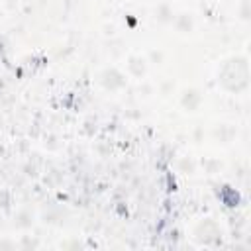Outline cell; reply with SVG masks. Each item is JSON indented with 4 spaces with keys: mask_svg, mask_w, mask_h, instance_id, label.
I'll return each instance as SVG.
<instances>
[{
    "mask_svg": "<svg viewBox=\"0 0 251 251\" xmlns=\"http://www.w3.org/2000/svg\"><path fill=\"white\" fill-rule=\"evenodd\" d=\"M218 84L229 94H239L249 86V59L247 55H233L218 69Z\"/></svg>",
    "mask_w": 251,
    "mask_h": 251,
    "instance_id": "cell-1",
    "label": "cell"
},
{
    "mask_svg": "<svg viewBox=\"0 0 251 251\" xmlns=\"http://www.w3.org/2000/svg\"><path fill=\"white\" fill-rule=\"evenodd\" d=\"M98 82L110 90V92H118L126 86L127 78H126V73H122L118 67H106L100 75H98Z\"/></svg>",
    "mask_w": 251,
    "mask_h": 251,
    "instance_id": "cell-2",
    "label": "cell"
},
{
    "mask_svg": "<svg viewBox=\"0 0 251 251\" xmlns=\"http://www.w3.org/2000/svg\"><path fill=\"white\" fill-rule=\"evenodd\" d=\"M175 25H176V29H178V31H182V33L190 31V29H192V25H194L192 16H190V14H178V16L175 18Z\"/></svg>",
    "mask_w": 251,
    "mask_h": 251,
    "instance_id": "cell-7",
    "label": "cell"
},
{
    "mask_svg": "<svg viewBox=\"0 0 251 251\" xmlns=\"http://www.w3.org/2000/svg\"><path fill=\"white\" fill-rule=\"evenodd\" d=\"M212 235H220V227H218V224L214 220L206 218V220H202V222L196 224V227H194V237L196 239H200L204 243H210V237Z\"/></svg>",
    "mask_w": 251,
    "mask_h": 251,
    "instance_id": "cell-4",
    "label": "cell"
},
{
    "mask_svg": "<svg viewBox=\"0 0 251 251\" xmlns=\"http://www.w3.org/2000/svg\"><path fill=\"white\" fill-rule=\"evenodd\" d=\"M214 135H216L218 139H222V143H229V141H231V137L235 135V129H233L229 124H218V126H216Z\"/></svg>",
    "mask_w": 251,
    "mask_h": 251,
    "instance_id": "cell-6",
    "label": "cell"
},
{
    "mask_svg": "<svg viewBox=\"0 0 251 251\" xmlns=\"http://www.w3.org/2000/svg\"><path fill=\"white\" fill-rule=\"evenodd\" d=\"M4 18V10H2V6H0V20Z\"/></svg>",
    "mask_w": 251,
    "mask_h": 251,
    "instance_id": "cell-9",
    "label": "cell"
},
{
    "mask_svg": "<svg viewBox=\"0 0 251 251\" xmlns=\"http://www.w3.org/2000/svg\"><path fill=\"white\" fill-rule=\"evenodd\" d=\"M126 71H127L129 76L141 78L145 75V71H147V59L143 55H139V53L127 55V59H126Z\"/></svg>",
    "mask_w": 251,
    "mask_h": 251,
    "instance_id": "cell-3",
    "label": "cell"
},
{
    "mask_svg": "<svg viewBox=\"0 0 251 251\" xmlns=\"http://www.w3.org/2000/svg\"><path fill=\"white\" fill-rule=\"evenodd\" d=\"M202 104V94L196 88H184L180 94V106L186 112H196Z\"/></svg>",
    "mask_w": 251,
    "mask_h": 251,
    "instance_id": "cell-5",
    "label": "cell"
},
{
    "mask_svg": "<svg viewBox=\"0 0 251 251\" xmlns=\"http://www.w3.org/2000/svg\"><path fill=\"white\" fill-rule=\"evenodd\" d=\"M241 20H249V10H247V0H243V8H241Z\"/></svg>",
    "mask_w": 251,
    "mask_h": 251,
    "instance_id": "cell-8",
    "label": "cell"
}]
</instances>
